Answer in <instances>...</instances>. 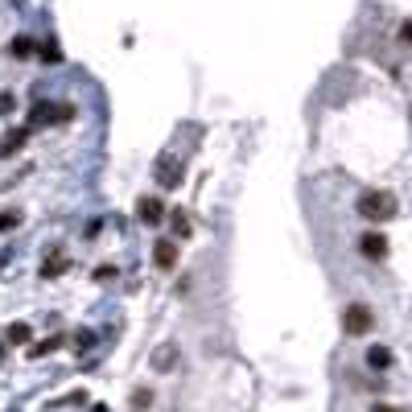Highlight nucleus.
<instances>
[{"instance_id": "nucleus-1", "label": "nucleus", "mask_w": 412, "mask_h": 412, "mask_svg": "<svg viewBox=\"0 0 412 412\" xmlns=\"http://www.w3.org/2000/svg\"><path fill=\"white\" fill-rule=\"evenodd\" d=\"M355 210H359L367 223H384V219L396 215V194H392V190H363L359 202H355Z\"/></svg>"}, {"instance_id": "nucleus-2", "label": "nucleus", "mask_w": 412, "mask_h": 412, "mask_svg": "<svg viewBox=\"0 0 412 412\" xmlns=\"http://www.w3.org/2000/svg\"><path fill=\"white\" fill-rule=\"evenodd\" d=\"M371 326H376V314H371L363 301H351V305L343 310V330H347V334H367Z\"/></svg>"}, {"instance_id": "nucleus-3", "label": "nucleus", "mask_w": 412, "mask_h": 412, "mask_svg": "<svg viewBox=\"0 0 412 412\" xmlns=\"http://www.w3.org/2000/svg\"><path fill=\"white\" fill-rule=\"evenodd\" d=\"M70 116H74V103H37V107H33V124H45V120L66 124Z\"/></svg>"}, {"instance_id": "nucleus-4", "label": "nucleus", "mask_w": 412, "mask_h": 412, "mask_svg": "<svg viewBox=\"0 0 412 412\" xmlns=\"http://www.w3.org/2000/svg\"><path fill=\"white\" fill-rule=\"evenodd\" d=\"M157 182L165 186V190H173V186H182V161L177 157H157Z\"/></svg>"}, {"instance_id": "nucleus-5", "label": "nucleus", "mask_w": 412, "mask_h": 412, "mask_svg": "<svg viewBox=\"0 0 412 412\" xmlns=\"http://www.w3.org/2000/svg\"><path fill=\"white\" fill-rule=\"evenodd\" d=\"M359 252H363L367 260H384V256H388V235H380V231H367V235L359 239Z\"/></svg>"}, {"instance_id": "nucleus-6", "label": "nucleus", "mask_w": 412, "mask_h": 412, "mask_svg": "<svg viewBox=\"0 0 412 412\" xmlns=\"http://www.w3.org/2000/svg\"><path fill=\"white\" fill-rule=\"evenodd\" d=\"M161 215H165V206H161L157 194H144V198L136 202V219H140V223H161Z\"/></svg>"}, {"instance_id": "nucleus-7", "label": "nucleus", "mask_w": 412, "mask_h": 412, "mask_svg": "<svg viewBox=\"0 0 412 412\" xmlns=\"http://www.w3.org/2000/svg\"><path fill=\"white\" fill-rule=\"evenodd\" d=\"M153 260H157V268H173L177 264V243L173 239H157L153 243Z\"/></svg>"}, {"instance_id": "nucleus-8", "label": "nucleus", "mask_w": 412, "mask_h": 412, "mask_svg": "<svg viewBox=\"0 0 412 412\" xmlns=\"http://www.w3.org/2000/svg\"><path fill=\"white\" fill-rule=\"evenodd\" d=\"M25 140H29V128H8V132L0 136V157H12Z\"/></svg>"}, {"instance_id": "nucleus-9", "label": "nucleus", "mask_w": 412, "mask_h": 412, "mask_svg": "<svg viewBox=\"0 0 412 412\" xmlns=\"http://www.w3.org/2000/svg\"><path fill=\"white\" fill-rule=\"evenodd\" d=\"M66 268H70V256H66V252H54V256H45L41 277H45V281H54V277H62Z\"/></svg>"}, {"instance_id": "nucleus-10", "label": "nucleus", "mask_w": 412, "mask_h": 412, "mask_svg": "<svg viewBox=\"0 0 412 412\" xmlns=\"http://www.w3.org/2000/svg\"><path fill=\"white\" fill-rule=\"evenodd\" d=\"M29 334H33V330H29V322H12V326L4 330V338H8L12 347H25V343H29Z\"/></svg>"}, {"instance_id": "nucleus-11", "label": "nucleus", "mask_w": 412, "mask_h": 412, "mask_svg": "<svg viewBox=\"0 0 412 412\" xmlns=\"http://www.w3.org/2000/svg\"><path fill=\"white\" fill-rule=\"evenodd\" d=\"M8 54H12V58H29V54H33V37H25V33H17V37L8 41Z\"/></svg>"}, {"instance_id": "nucleus-12", "label": "nucleus", "mask_w": 412, "mask_h": 412, "mask_svg": "<svg viewBox=\"0 0 412 412\" xmlns=\"http://www.w3.org/2000/svg\"><path fill=\"white\" fill-rule=\"evenodd\" d=\"M367 363H371L376 371H384V367L392 363V351H388V347H371V351H367Z\"/></svg>"}, {"instance_id": "nucleus-13", "label": "nucleus", "mask_w": 412, "mask_h": 412, "mask_svg": "<svg viewBox=\"0 0 412 412\" xmlns=\"http://www.w3.org/2000/svg\"><path fill=\"white\" fill-rule=\"evenodd\" d=\"M41 62H50V66H58V62H62V50H58V41H54V37L41 45Z\"/></svg>"}, {"instance_id": "nucleus-14", "label": "nucleus", "mask_w": 412, "mask_h": 412, "mask_svg": "<svg viewBox=\"0 0 412 412\" xmlns=\"http://www.w3.org/2000/svg\"><path fill=\"white\" fill-rule=\"evenodd\" d=\"M17 223H21V210H17V206H4V210H0V231H12Z\"/></svg>"}, {"instance_id": "nucleus-15", "label": "nucleus", "mask_w": 412, "mask_h": 412, "mask_svg": "<svg viewBox=\"0 0 412 412\" xmlns=\"http://www.w3.org/2000/svg\"><path fill=\"white\" fill-rule=\"evenodd\" d=\"M169 215H173V219H169L173 231H177V235H190V219H186V210H169Z\"/></svg>"}, {"instance_id": "nucleus-16", "label": "nucleus", "mask_w": 412, "mask_h": 412, "mask_svg": "<svg viewBox=\"0 0 412 412\" xmlns=\"http://www.w3.org/2000/svg\"><path fill=\"white\" fill-rule=\"evenodd\" d=\"M58 343H62V338H58V334H54V338H45V343H37V347H33V351H29V355H33V359H41V355H45V351H54V347H58Z\"/></svg>"}, {"instance_id": "nucleus-17", "label": "nucleus", "mask_w": 412, "mask_h": 412, "mask_svg": "<svg viewBox=\"0 0 412 412\" xmlns=\"http://www.w3.org/2000/svg\"><path fill=\"white\" fill-rule=\"evenodd\" d=\"M144 404H153V392H149V388H136V392H132V409H144Z\"/></svg>"}, {"instance_id": "nucleus-18", "label": "nucleus", "mask_w": 412, "mask_h": 412, "mask_svg": "<svg viewBox=\"0 0 412 412\" xmlns=\"http://www.w3.org/2000/svg\"><path fill=\"white\" fill-rule=\"evenodd\" d=\"M400 37H404V41H409V45H412V17H409V21H404V25H400Z\"/></svg>"}, {"instance_id": "nucleus-19", "label": "nucleus", "mask_w": 412, "mask_h": 412, "mask_svg": "<svg viewBox=\"0 0 412 412\" xmlns=\"http://www.w3.org/2000/svg\"><path fill=\"white\" fill-rule=\"evenodd\" d=\"M371 412H409V409H392V404H376Z\"/></svg>"}, {"instance_id": "nucleus-20", "label": "nucleus", "mask_w": 412, "mask_h": 412, "mask_svg": "<svg viewBox=\"0 0 412 412\" xmlns=\"http://www.w3.org/2000/svg\"><path fill=\"white\" fill-rule=\"evenodd\" d=\"M0 355H4V347H0Z\"/></svg>"}]
</instances>
